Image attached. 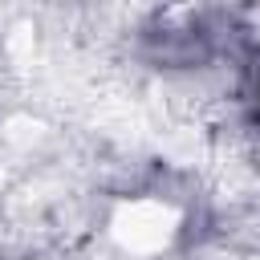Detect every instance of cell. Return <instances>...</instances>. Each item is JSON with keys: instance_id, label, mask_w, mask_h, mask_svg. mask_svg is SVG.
<instances>
[{"instance_id": "1", "label": "cell", "mask_w": 260, "mask_h": 260, "mask_svg": "<svg viewBox=\"0 0 260 260\" xmlns=\"http://www.w3.org/2000/svg\"><path fill=\"white\" fill-rule=\"evenodd\" d=\"M179 228V211L171 203H158V199H130V203H118L114 207V219H110V236L134 252V256H154L171 244Z\"/></svg>"}, {"instance_id": "2", "label": "cell", "mask_w": 260, "mask_h": 260, "mask_svg": "<svg viewBox=\"0 0 260 260\" xmlns=\"http://www.w3.org/2000/svg\"><path fill=\"white\" fill-rule=\"evenodd\" d=\"M4 138H8L12 146H32V142H41V138H45V126H41L37 118L12 114V118L4 122Z\"/></svg>"}, {"instance_id": "3", "label": "cell", "mask_w": 260, "mask_h": 260, "mask_svg": "<svg viewBox=\"0 0 260 260\" xmlns=\"http://www.w3.org/2000/svg\"><path fill=\"white\" fill-rule=\"evenodd\" d=\"M162 150H167L179 167H187V162L199 158V134H195V130H175V138H167Z\"/></svg>"}, {"instance_id": "4", "label": "cell", "mask_w": 260, "mask_h": 260, "mask_svg": "<svg viewBox=\"0 0 260 260\" xmlns=\"http://www.w3.org/2000/svg\"><path fill=\"white\" fill-rule=\"evenodd\" d=\"M8 53L16 61H32V28L28 24H16V32L8 37Z\"/></svg>"}, {"instance_id": "5", "label": "cell", "mask_w": 260, "mask_h": 260, "mask_svg": "<svg viewBox=\"0 0 260 260\" xmlns=\"http://www.w3.org/2000/svg\"><path fill=\"white\" fill-rule=\"evenodd\" d=\"M256 24H260V12H256Z\"/></svg>"}]
</instances>
